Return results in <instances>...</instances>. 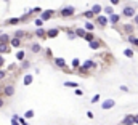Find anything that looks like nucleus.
Here are the masks:
<instances>
[{
	"mask_svg": "<svg viewBox=\"0 0 138 125\" xmlns=\"http://www.w3.org/2000/svg\"><path fill=\"white\" fill-rule=\"evenodd\" d=\"M15 37L23 39V37H24V31H16V32H15Z\"/></svg>",
	"mask_w": 138,
	"mask_h": 125,
	"instance_id": "obj_27",
	"label": "nucleus"
},
{
	"mask_svg": "<svg viewBox=\"0 0 138 125\" xmlns=\"http://www.w3.org/2000/svg\"><path fill=\"white\" fill-rule=\"evenodd\" d=\"M8 44H0V55H3V53H8Z\"/></svg>",
	"mask_w": 138,
	"mask_h": 125,
	"instance_id": "obj_15",
	"label": "nucleus"
},
{
	"mask_svg": "<svg viewBox=\"0 0 138 125\" xmlns=\"http://www.w3.org/2000/svg\"><path fill=\"white\" fill-rule=\"evenodd\" d=\"M5 75H7V72L0 69V80H2V79H5Z\"/></svg>",
	"mask_w": 138,
	"mask_h": 125,
	"instance_id": "obj_34",
	"label": "nucleus"
},
{
	"mask_svg": "<svg viewBox=\"0 0 138 125\" xmlns=\"http://www.w3.org/2000/svg\"><path fill=\"white\" fill-rule=\"evenodd\" d=\"M40 11H42L40 8H34V10H31V13H40Z\"/></svg>",
	"mask_w": 138,
	"mask_h": 125,
	"instance_id": "obj_40",
	"label": "nucleus"
},
{
	"mask_svg": "<svg viewBox=\"0 0 138 125\" xmlns=\"http://www.w3.org/2000/svg\"><path fill=\"white\" fill-rule=\"evenodd\" d=\"M133 120H135V123H138V116H135V119H133Z\"/></svg>",
	"mask_w": 138,
	"mask_h": 125,
	"instance_id": "obj_44",
	"label": "nucleus"
},
{
	"mask_svg": "<svg viewBox=\"0 0 138 125\" xmlns=\"http://www.w3.org/2000/svg\"><path fill=\"white\" fill-rule=\"evenodd\" d=\"M3 106H5V101H3L2 98H0V108H3Z\"/></svg>",
	"mask_w": 138,
	"mask_h": 125,
	"instance_id": "obj_41",
	"label": "nucleus"
},
{
	"mask_svg": "<svg viewBox=\"0 0 138 125\" xmlns=\"http://www.w3.org/2000/svg\"><path fill=\"white\" fill-rule=\"evenodd\" d=\"M31 51H32V53H39V51H42L40 44H32V45H31Z\"/></svg>",
	"mask_w": 138,
	"mask_h": 125,
	"instance_id": "obj_12",
	"label": "nucleus"
},
{
	"mask_svg": "<svg viewBox=\"0 0 138 125\" xmlns=\"http://www.w3.org/2000/svg\"><path fill=\"white\" fill-rule=\"evenodd\" d=\"M16 58H18L19 61H23V59H24V51H18V55H16Z\"/></svg>",
	"mask_w": 138,
	"mask_h": 125,
	"instance_id": "obj_29",
	"label": "nucleus"
},
{
	"mask_svg": "<svg viewBox=\"0 0 138 125\" xmlns=\"http://www.w3.org/2000/svg\"><path fill=\"white\" fill-rule=\"evenodd\" d=\"M92 11H93L95 15H100V13H101V5H93V7H92Z\"/></svg>",
	"mask_w": 138,
	"mask_h": 125,
	"instance_id": "obj_16",
	"label": "nucleus"
},
{
	"mask_svg": "<svg viewBox=\"0 0 138 125\" xmlns=\"http://www.w3.org/2000/svg\"><path fill=\"white\" fill-rule=\"evenodd\" d=\"M19 21H21V19H19V18H10V19L7 21V24H18Z\"/></svg>",
	"mask_w": 138,
	"mask_h": 125,
	"instance_id": "obj_21",
	"label": "nucleus"
},
{
	"mask_svg": "<svg viewBox=\"0 0 138 125\" xmlns=\"http://www.w3.org/2000/svg\"><path fill=\"white\" fill-rule=\"evenodd\" d=\"M74 13H75V8H74V7H66V8H61V10H60V15H61L63 18L72 16Z\"/></svg>",
	"mask_w": 138,
	"mask_h": 125,
	"instance_id": "obj_1",
	"label": "nucleus"
},
{
	"mask_svg": "<svg viewBox=\"0 0 138 125\" xmlns=\"http://www.w3.org/2000/svg\"><path fill=\"white\" fill-rule=\"evenodd\" d=\"M42 24H44V19H35V26L37 27H40Z\"/></svg>",
	"mask_w": 138,
	"mask_h": 125,
	"instance_id": "obj_31",
	"label": "nucleus"
},
{
	"mask_svg": "<svg viewBox=\"0 0 138 125\" xmlns=\"http://www.w3.org/2000/svg\"><path fill=\"white\" fill-rule=\"evenodd\" d=\"M32 80H34V77L27 74V75L24 77V85H31V83H32Z\"/></svg>",
	"mask_w": 138,
	"mask_h": 125,
	"instance_id": "obj_18",
	"label": "nucleus"
},
{
	"mask_svg": "<svg viewBox=\"0 0 138 125\" xmlns=\"http://www.w3.org/2000/svg\"><path fill=\"white\" fill-rule=\"evenodd\" d=\"M108 21H109L111 24H117V23L121 21V16H119V15H116V13H111V16L108 18Z\"/></svg>",
	"mask_w": 138,
	"mask_h": 125,
	"instance_id": "obj_7",
	"label": "nucleus"
},
{
	"mask_svg": "<svg viewBox=\"0 0 138 125\" xmlns=\"http://www.w3.org/2000/svg\"><path fill=\"white\" fill-rule=\"evenodd\" d=\"M58 34H60V31H58V29H50V31H47V37H50V39L56 37Z\"/></svg>",
	"mask_w": 138,
	"mask_h": 125,
	"instance_id": "obj_13",
	"label": "nucleus"
},
{
	"mask_svg": "<svg viewBox=\"0 0 138 125\" xmlns=\"http://www.w3.org/2000/svg\"><path fill=\"white\" fill-rule=\"evenodd\" d=\"M88 44H90V48L92 50H98V48L101 47V42L100 40H92V42H88Z\"/></svg>",
	"mask_w": 138,
	"mask_h": 125,
	"instance_id": "obj_11",
	"label": "nucleus"
},
{
	"mask_svg": "<svg viewBox=\"0 0 138 125\" xmlns=\"http://www.w3.org/2000/svg\"><path fill=\"white\" fill-rule=\"evenodd\" d=\"M16 120H18V116H15V117H13V120H11V125H19Z\"/></svg>",
	"mask_w": 138,
	"mask_h": 125,
	"instance_id": "obj_35",
	"label": "nucleus"
},
{
	"mask_svg": "<svg viewBox=\"0 0 138 125\" xmlns=\"http://www.w3.org/2000/svg\"><path fill=\"white\" fill-rule=\"evenodd\" d=\"M10 45L15 47V48H19V47H21V39H18V37L10 39Z\"/></svg>",
	"mask_w": 138,
	"mask_h": 125,
	"instance_id": "obj_8",
	"label": "nucleus"
},
{
	"mask_svg": "<svg viewBox=\"0 0 138 125\" xmlns=\"http://www.w3.org/2000/svg\"><path fill=\"white\" fill-rule=\"evenodd\" d=\"M84 39H85L87 42H92V40H95V37H93V34H92V32H87V34L84 35Z\"/></svg>",
	"mask_w": 138,
	"mask_h": 125,
	"instance_id": "obj_22",
	"label": "nucleus"
},
{
	"mask_svg": "<svg viewBox=\"0 0 138 125\" xmlns=\"http://www.w3.org/2000/svg\"><path fill=\"white\" fill-rule=\"evenodd\" d=\"M133 24H138V15H133Z\"/></svg>",
	"mask_w": 138,
	"mask_h": 125,
	"instance_id": "obj_38",
	"label": "nucleus"
},
{
	"mask_svg": "<svg viewBox=\"0 0 138 125\" xmlns=\"http://www.w3.org/2000/svg\"><path fill=\"white\" fill-rule=\"evenodd\" d=\"M116 106V101L114 99H106L103 104H101V109H111V108H114Z\"/></svg>",
	"mask_w": 138,
	"mask_h": 125,
	"instance_id": "obj_5",
	"label": "nucleus"
},
{
	"mask_svg": "<svg viewBox=\"0 0 138 125\" xmlns=\"http://www.w3.org/2000/svg\"><path fill=\"white\" fill-rule=\"evenodd\" d=\"M124 31H125V32L130 35V34L133 32V26H132V24H125V26H124Z\"/></svg>",
	"mask_w": 138,
	"mask_h": 125,
	"instance_id": "obj_19",
	"label": "nucleus"
},
{
	"mask_svg": "<svg viewBox=\"0 0 138 125\" xmlns=\"http://www.w3.org/2000/svg\"><path fill=\"white\" fill-rule=\"evenodd\" d=\"M95 18H96V24H100L101 27H104V26L109 23V21H108V18H106V16H103V15H96Z\"/></svg>",
	"mask_w": 138,
	"mask_h": 125,
	"instance_id": "obj_2",
	"label": "nucleus"
},
{
	"mask_svg": "<svg viewBox=\"0 0 138 125\" xmlns=\"http://www.w3.org/2000/svg\"><path fill=\"white\" fill-rule=\"evenodd\" d=\"M24 117H26V119H32V117H34V111H27V112L24 114Z\"/></svg>",
	"mask_w": 138,
	"mask_h": 125,
	"instance_id": "obj_30",
	"label": "nucleus"
},
{
	"mask_svg": "<svg viewBox=\"0 0 138 125\" xmlns=\"http://www.w3.org/2000/svg\"><path fill=\"white\" fill-rule=\"evenodd\" d=\"M84 16H85V18H88V19H92V18H95L96 15H95L92 10H87V11H84Z\"/></svg>",
	"mask_w": 138,
	"mask_h": 125,
	"instance_id": "obj_17",
	"label": "nucleus"
},
{
	"mask_svg": "<svg viewBox=\"0 0 138 125\" xmlns=\"http://www.w3.org/2000/svg\"><path fill=\"white\" fill-rule=\"evenodd\" d=\"M0 44H10V35L8 34H2L0 35Z\"/></svg>",
	"mask_w": 138,
	"mask_h": 125,
	"instance_id": "obj_14",
	"label": "nucleus"
},
{
	"mask_svg": "<svg viewBox=\"0 0 138 125\" xmlns=\"http://www.w3.org/2000/svg\"><path fill=\"white\" fill-rule=\"evenodd\" d=\"M85 34H87L85 29H75V35H79V37H84Z\"/></svg>",
	"mask_w": 138,
	"mask_h": 125,
	"instance_id": "obj_24",
	"label": "nucleus"
},
{
	"mask_svg": "<svg viewBox=\"0 0 138 125\" xmlns=\"http://www.w3.org/2000/svg\"><path fill=\"white\" fill-rule=\"evenodd\" d=\"M122 15L127 16V18H133V15H135V8H133V7H125L124 11H122Z\"/></svg>",
	"mask_w": 138,
	"mask_h": 125,
	"instance_id": "obj_4",
	"label": "nucleus"
},
{
	"mask_svg": "<svg viewBox=\"0 0 138 125\" xmlns=\"http://www.w3.org/2000/svg\"><path fill=\"white\" fill-rule=\"evenodd\" d=\"M2 93H3L5 96H13V95H15V87H13V85H5V87L2 88Z\"/></svg>",
	"mask_w": 138,
	"mask_h": 125,
	"instance_id": "obj_3",
	"label": "nucleus"
},
{
	"mask_svg": "<svg viewBox=\"0 0 138 125\" xmlns=\"http://www.w3.org/2000/svg\"><path fill=\"white\" fill-rule=\"evenodd\" d=\"M109 2H111L112 5H117V3H119V0H109Z\"/></svg>",
	"mask_w": 138,
	"mask_h": 125,
	"instance_id": "obj_42",
	"label": "nucleus"
},
{
	"mask_svg": "<svg viewBox=\"0 0 138 125\" xmlns=\"http://www.w3.org/2000/svg\"><path fill=\"white\" fill-rule=\"evenodd\" d=\"M124 55H125L127 58H133V51H132L130 48H125V50H124Z\"/></svg>",
	"mask_w": 138,
	"mask_h": 125,
	"instance_id": "obj_25",
	"label": "nucleus"
},
{
	"mask_svg": "<svg viewBox=\"0 0 138 125\" xmlns=\"http://www.w3.org/2000/svg\"><path fill=\"white\" fill-rule=\"evenodd\" d=\"M129 42H130V44H133L135 47H138V39H135V37H133L132 34L129 35Z\"/></svg>",
	"mask_w": 138,
	"mask_h": 125,
	"instance_id": "obj_20",
	"label": "nucleus"
},
{
	"mask_svg": "<svg viewBox=\"0 0 138 125\" xmlns=\"http://www.w3.org/2000/svg\"><path fill=\"white\" fill-rule=\"evenodd\" d=\"M104 11H106L108 15H111V13H112V8H111V7H106V8H104Z\"/></svg>",
	"mask_w": 138,
	"mask_h": 125,
	"instance_id": "obj_37",
	"label": "nucleus"
},
{
	"mask_svg": "<svg viewBox=\"0 0 138 125\" xmlns=\"http://www.w3.org/2000/svg\"><path fill=\"white\" fill-rule=\"evenodd\" d=\"M135 116H127V117H124V120H122V125H133L135 123Z\"/></svg>",
	"mask_w": 138,
	"mask_h": 125,
	"instance_id": "obj_10",
	"label": "nucleus"
},
{
	"mask_svg": "<svg viewBox=\"0 0 138 125\" xmlns=\"http://www.w3.org/2000/svg\"><path fill=\"white\" fill-rule=\"evenodd\" d=\"M121 90H122V92H129V88H127L125 85H122V87H121Z\"/></svg>",
	"mask_w": 138,
	"mask_h": 125,
	"instance_id": "obj_43",
	"label": "nucleus"
},
{
	"mask_svg": "<svg viewBox=\"0 0 138 125\" xmlns=\"http://www.w3.org/2000/svg\"><path fill=\"white\" fill-rule=\"evenodd\" d=\"M55 15V11L53 10H45V11H42V16H40V19H44V21H48L51 16Z\"/></svg>",
	"mask_w": 138,
	"mask_h": 125,
	"instance_id": "obj_6",
	"label": "nucleus"
},
{
	"mask_svg": "<svg viewBox=\"0 0 138 125\" xmlns=\"http://www.w3.org/2000/svg\"><path fill=\"white\" fill-rule=\"evenodd\" d=\"M45 32H47V31H44V29H37V31H35V35H37V37H45V35H47Z\"/></svg>",
	"mask_w": 138,
	"mask_h": 125,
	"instance_id": "obj_23",
	"label": "nucleus"
},
{
	"mask_svg": "<svg viewBox=\"0 0 138 125\" xmlns=\"http://www.w3.org/2000/svg\"><path fill=\"white\" fill-rule=\"evenodd\" d=\"M72 66H74V68H79V59H77V58L72 59Z\"/></svg>",
	"mask_w": 138,
	"mask_h": 125,
	"instance_id": "obj_32",
	"label": "nucleus"
},
{
	"mask_svg": "<svg viewBox=\"0 0 138 125\" xmlns=\"http://www.w3.org/2000/svg\"><path fill=\"white\" fill-rule=\"evenodd\" d=\"M5 2H8V0H5Z\"/></svg>",
	"mask_w": 138,
	"mask_h": 125,
	"instance_id": "obj_46",
	"label": "nucleus"
},
{
	"mask_svg": "<svg viewBox=\"0 0 138 125\" xmlns=\"http://www.w3.org/2000/svg\"><path fill=\"white\" fill-rule=\"evenodd\" d=\"M64 85H66V87H71V88H77L79 83H75V82H66Z\"/></svg>",
	"mask_w": 138,
	"mask_h": 125,
	"instance_id": "obj_26",
	"label": "nucleus"
},
{
	"mask_svg": "<svg viewBox=\"0 0 138 125\" xmlns=\"http://www.w3.org/2000/svg\"><path fill=\"white\" fill-rule=\"evenodd\" d=\"M55 64L58 68H61V69H66V61L63 58H55Z\"/></svg>",
	"mask_w": 138,
	"mask_h": 125,
	"instance_id": "obj_9",
	"label": "nucleus"
},
{
	"mask_svg": "<svg viewBox=\"0 0 138 125\" xmlns=\"http://www.w3.org/2000/svg\"><path fill=\"white\" fill-rule=\"evenodd\" d=\"M100 101V95H95L93 98H92V103H98Z\"/></svg>",
	"mask_w": 138,
	"mask_h": 125,
	"instance_id": "obj_33",
	"label": "nucleus"
},
{
	"mask_svg": "<svg viewBox=\"0 0 138 125\" xmlns=\"http://www.w3.org/2000/svg\"><path fill=\"white\" fill-rule=\"evenodd\" d=\"M18 120H19V122H21V125H27V122H26V119H19V117H18Z\"/></svg>",
	"mask_w": 138,
	"mask_h": 125,
	"instance_id": "obj_39",
	"label": "nucleus"
},
{
	"mask_svg": "<svg viewBox=\"0 0 138 125\" xmlns=\"http://www.w3.org/2000/svg\"><path fill=\"white\" fill-rule=\"evenodd\" d=\"M93 29H95V26L92 23H85V31H93Z\"/></svg>",
	"mask_w": 138,
	"mask_h": 125,
	"instance_id": "obj_28",
	"label": "nucleus"
},
{
	"mask_svg": "<svg viewBox=\"0 0 138 125\" xmlns=\"http://www.w3.org/2000/svg\"><path fill=\"white\" fill-rule=\"evenodd\" d=\"M0 95H2V87H0Z\"/></svg>",
	"mask_w": 138,
	"mask_h": 125,
	"instance_id": "obj_45",
	"label": "nucleus"
},
{
	"mask_svg": "<svg viewBox=\"0 0 138 125\" xmlns=\"http://www.w3.org/2000/svg\"><path fill=\"white\" fill-rule=\"evenodd\" d=\"M3 64H5V58H3L2 55H0V68H2Z\"/></svg>",
	"mask_w": 138,
	"mask_h": 125,
	"instance_id": "obj_36",
	"label": "nucleus"
}]
</instances>
